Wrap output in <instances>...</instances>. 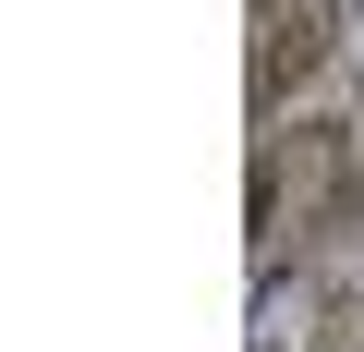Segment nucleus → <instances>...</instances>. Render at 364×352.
<instances>
[{
    "label": "nucleus",
    "mask_w": 364,
    "mask_h": 352,
    "mask_svg": "<svg viewBox=\"0 0 364 352\" xmlns=\"http://www.w3.org/2000/svg\"><path fill=\"white\" fill-rule=\"evenodd\" d=\"M328 49H340V13H328V0H279L267 37H255V97L316 85V73H328Z\"/></svg>",
    "instance_id": "obj_2"
},
{
    "label": "nucleus",
    "mask_w": 364,
    "mask_h": 352,
    "mask_svg": "<svg viewBox=\"0 0 364 352\" xmlns=\"http://www.w3.org/2000/svg\"><path fill=\"white\" fill-rule=\"evenodd\" d=\"M352 195H364L352 122H291V134H267V158H255V255H304L316 231L352 219Z\"/></svg>",
    "instance_id": "obj_1"
}]
</instances>
